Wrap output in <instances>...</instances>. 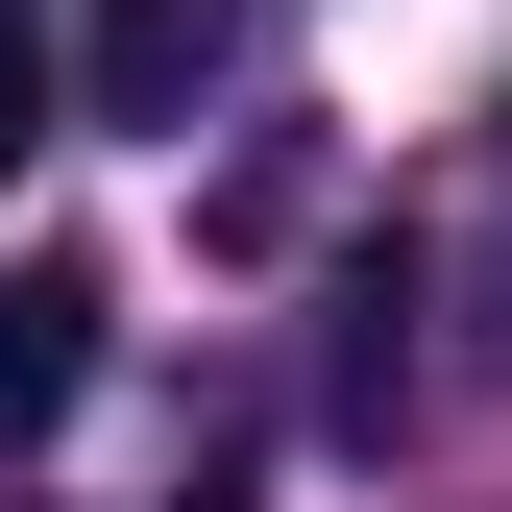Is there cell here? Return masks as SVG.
<instances>
[{
    "mask_svg": "<svg viewBox=\"0 0 512 512\" xmlns=\"http://www.w3.org/2000/svg\"><path fill=\"white\" fill-rule=\"evenodd\" d=\"M74 391H98V269H74V244H25V269H0V464H25Z\"/></svg>",
    "mask_w": 512,
    "mask_h": 512,
    "instance_id": "cell-2",
    "label": "cell"
},
{
    "mask_svg": "<svg viewBox=\"0 0 512 512\" xmlns=\"http://www.w3.org/2000/svg\"><path fill=\"white\" fill-rule=\"evenodd\" d=\"M391 317H415V269L366 244V269H342V342H317V415H342V439H391V391H415V342H391Z\"/></svg>",
    "mask_w": 512,
    "mask_h": 512,
    "instance_id": "cell-3",
    "label": "cell"
},
{
    "mask_svg": "<svg viewBox=\"0 0 512 512\" xmlns=\"http://www.w3.org/2000/svg\"><path fill=\"white\" fill-rule=\"evenodd\" d=\"M74 147V49H49V0H0V171Z\"/></svg>",
    "mask_w": 512,
    "mask_h": 512,
    "instance_id": "cell-4",
    "label": "cell"
},
{
    "mask_svg": "<svg viewBox=\"0 0 512 512\" xmlns=\"http://www.w3.org/2000/svg\"><path fill=\"white\" fill-rule=\"evenodd\" d=\"M220 49H244V0H98L74 25V122H196Z\"/></svg>",
    "mask_w": 512,
    "mask_h": 512,
    "instance_id": "cell-1",
    "label": "cell"
},
{
    "mask_svg": "<svg viewBox=\"0 0 512 512\" xmlns=\"http://www.w3.org/2000/svg\"><path fill=\"white\" fill-rule=\"evenodd\" d=\"M488 366H512V269H488Z\"/></svg>",
    "mask_w": 512,
    "mask_h": 512,
    "instance_id": "cell-5",
    "label": "cell"
}]
</instances>
